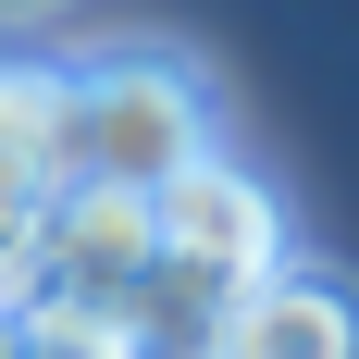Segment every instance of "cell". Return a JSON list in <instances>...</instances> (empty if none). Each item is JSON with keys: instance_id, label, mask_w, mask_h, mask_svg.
<instances>
[{"instance_id": "obj_5", "label": "cell", "mask_w": 359, "mask_h": 359, "mask_svg": "<svg viewBox=\"0 0 359 359\" xmlns=\"http://www.w3.org/2000/svg\"><path fill=\"white\" fill-rule=\"evenodd\" d=\"M211 359H359V273H334V260H273V273L223 310Z\"/></svg>"}, {"instance_id": "obj_6", "label": "cell", "mask_w": 359, "mask_h": 359, "mask_svg": "<svg viewBox=\"0 0 359 359\" xmlns=\"http://www.w3.org/2000/svg\"><path fill=\"white\" fill-rule=\"evenodd\" d=\"M0 13H50V0H0Z\"/></svg>"}, {"instance_id": "obj_1", "label": "cell", "mask_w": 359, "mask_h": 359, "mask_svg": "<svg viewBox=\"0 0 359 359\" xmlns=\"http://www.w3.org/2000/svg\"><path fill=\"white\" fill-rule=\"evenodd\" d=\"M223 149V87L174 37H100L62 62V186H161Z\"/></svg>"}, {"instance_id": "obj_2", "label": "cell", "mask_w": 359, "mask_h": 359, "mask_svg": "<svg viewBox=\"0 0 359 359\" xmlns=\"http://www.w3.org/2000/svg\"><path fill=\"white\" fill-rule=\"evenodd\" d=\"M149 236H161V273H174V285H198V297H223V310H236V297H248L273 260H297L273 174H248L236 149L186 161V174L149 198Z\"/></svg>"}, {"instance_id": "obj_7", "label": "cell", "mask_w": 359, "mask_h": 359, "mask_svg": "<svg viewBox=\"0 0 359 359\" xmlns=\"http://www.w3.org/2000/svg\"><path fill=\"white\" fill-rule=\"evenodd\" d=\"M0 359H13V323H0Z\"/></svg>"}, {"instance_id": "obj_3", "label": "cell", "mask_w": 359, "mask_h": 359, "mask_svg": "<svg viewBox=\"0 0 359 359\" xmlns=\"http://www.w3.org/2000/svg\"><path fill=\"white\" fill-rule=\"evenodd\" d=\"M149 198L137 186H62L37 211V260H25V310H62V323H124V297L149 285Z\"/></svg>"}, {"instance_id": "obj_4", "label": "cell", "mask_w": 359, "mask_h": 359, "mask_svg": "<svg viewBox=\"0 0 359 359\" xmlns=\"http://www.w3.org/2000/svg\"><path fill=\"white\" fill-rule=\"evenodd\" d=\"M50 198H62V62L0 50V323L25 310V260H37Z\"/></svg>"}]
</instances>
